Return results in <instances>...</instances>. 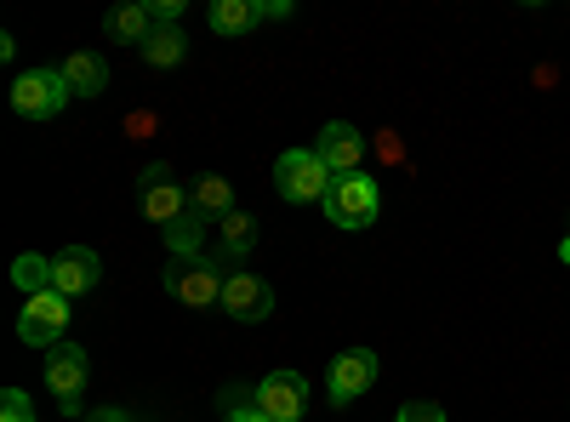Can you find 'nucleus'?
Instances as JSON below:
<instances>
[{
  "label": "nucleus",
  "mask_w": 570,
  "mask_h": 422,
  "mask_svg": "<svg viewBox=\"0 0 570 422\" xmlns=\"http://www.w3.org/2000/svg\"><path fill=\"white\" fill-rule=\"evenodd\" d=\"M137 200H142V217L160 223V228H171V223H177L188 206H195V200L183 195V183L171 177V166H149V171H142V183H137Z\"/></svg>",
  "instance_id": "nucleus-6"
},
{
  "label": "nucleus",
  "mask_w": 570,
  "mask_h": 422,
  "mask_svg": "<svg viewBox=\"0 0 570 422\" xmlns=\"http://www.w3.org/2000/svg\"><path fill=\"white\" fill-rule=\"evenodd\" d=\"M257 411L268 422H297L308 411V383L297 377V371H268V377L257 383Z\"/></svg>",
  "instance_id": "nucleus-10"
},
{
  "label": "nucleus",
  "mask_w": 570,
  "mask_h": 422,
  "mask_svg": "<svg viewBox=\"0 0 570 422\" xmlns=\"http://www.w3.org/2000/svg\"><path fill=\"white\" fill-rule=\"evenodd\" d=\"M63 325H69V297L40 292V297H29L23 314H18V337H23L29 349H58V343H63Z\"/></svg>",
  "instance_id": "nucleus-5"
},
{
  "label": "nucleus",
  "mask_w": 570,
  "mask_h": 422,
  "mask_svg": "<svg viewBox=\"0 0 570 422\" xmlns=\"http://www.w3.org/2000/svg\"><path fill=\"white\" fill-rule=\"evenodd\" d=\"M371 383H376V354H371V349H348V354L331 360V371H325L331 405H354Z\"/></svg>",
  "instance_id": "nucleus-9"
},
{
  "label": "nucleus",
  "mask_w": 570,
  "mask_h": 422,
  "mask_svg": "<svg viewBox=\"0 0 570 422\" xmlns=\"http://www.w3.org/2000/svg\"><path fill=\"white\" fill-rule=\"evenodd\" d=\"M314 155L331 166V177H348V171H360V160H365V137H360L348 120H331V126L314 137Z\"/></svg>",
  "instance_id": "nucleus-11"
},
{
  "label": "nucleus",
  "mask_w": 570,
  "mask_h": 422,
  "mask_svg": "<svg viewBox=\"0 0 570 422\" xmlns=\"http://www.w3.org/2000/svg\"><path fill=\"white\" fill-rule=\"evenodd\" d=\"M223 286H228V274L206 252L200 257H171V268H166V297L183 303V308H217Z\"/></svg>",
  "instance_id": "nucleus-1"
},
{
  "label": "nucleus",
  "mask_w": 570,
  "mask_h": 422,
  "mask_svg": "<svg viewBox=\"0 0 570 422\" xmlns=\"http://www.w3.org/2000/svg\"><path fill=\"white\" fill-rule=\"evenodd\" d=\"M46 389L58 394V405H63L69 416H80V389H86V349H80V343L46 349Z\"/></svg>",
  "instance_id": "nucleus-7"
},
{
  "label": "nucleus",
  "mask_w": 570,
  "mask_h": 422,
  "mask_svg": "<svg viewBox=\"0 0 570 422\" xmlns=\"http://www.w3.org/2000/svg\"><path fill=\"white\" fill-rule=\"evenodd\" d=\"M559 257H564V263H570V234H564V246H559Z\"/></svg>",
  "instance_id": "nucleus-27"
},
{
  "label": "nucleus",
  "mask_w": 570,
  "mask_h": 422,
  "mask_svg": "<svg viewBox=\"0 0 570 422\" xmlns=\"http://www.w3.org/2000/svg\"><path fill=\"white\" fill-rule=\"evenodd\" d=\"M183 52H188V40H183V29H177V23H171V29H155L149 40H142V58H149L155 69L183 63Z\"/></svg>",
  "instance_id": "nucleus-19"
},
{
  "label": "nucleus",
  "mask_w": 570,
  "mask_h": 422,
  "mask_svg": "<svg viewBox=\"0 0 570 422\" xmlns=\"http://www.w3.org/2000/svg\"><path fill=\"white\" fill-rule=\"evenodd\" d=\"M104 35L115 40V46H142L155 35V18H149V7H115L109 18H104Z\"/></svg>",
  "instance_id": "nucleus-15"
},
{
  "label": "nucleus",
  "mask_w": 570,
  "mask_h": 422,
  "mask_svg": "<svg viewBox=\"0 0 570 422\" xmlns=\"http://www.w3.org/2000/svg\"><path fill=\"white\" fill-rule=\"evenodd\" d=\"M63 80H69V91H80V98H98V91L109 86V63L98 52H69L63 58Z\"/></svg>",
  "instance_id": "nucleus-14"
},
{
  "label": "nucleus",
  "mask_w": 570,
  "mask_h": 422,
  "mask_svg": "<svg viewBox=\"0 0 570 422\" xmlns=\"http://www.w3.org/2000/svg\"><path fill=\"white\" fill-rule=\"evenodd\" d=\"M188 200H195V212H200V217H212V223H223L228 212H240V206H234L228 177H217V171H212V177H200V183H195V195H188Z\"/></svg>",
  "instance_id": "nucleus-17"
},
{
  "label": "nucleus",
  "mask_w": 570,
  "mask_h": 422,
  "mask_svg": "<svg viewBox=\"0 0 570 422\" xmlns=\"http://www.w3.org/2000/svg\"><path fill=\"white\" fill-rule=\"evenodd\" d=\"M223 422H268L257 411V389H223Z\"/></svg>",
  "instance_id": "nucleus-21"
},
{
  "label": "nucleus",
  "mask_w": 570,
  "mask_h": 422,
  "mask_svg": "<svg viewBox=\"0 0 570 422\" xmlns=\"http://www.w3.org/2000/svg\"><path fill=\"white\" fill-rule=\"evenodd\" d=\"M223 314L240 320V325H257L274 314V292L263 274H246V268H228V286H223Z\"/></svg>",
  "instance_id": "nucleus-8"
},
{
  "label": "nucleus",
  "mask_w": 570,
  "mask_h": 422,
  "mask_svg": "<svg viewBox=\"0 0 570 422\" xmlns=\"http://www.w3.org/2000/svg\"><path fill=\"white\" fill-rule=\"evenodd\" d=\"M0 422H35V405H29L23 389H7V394H0Z\"/></svg>",
  "instance_id": "nucleus-22"
},
{
  "label": "nucleus",
  "mask_w": 570,
  "mask_h": 422,
  "mask_svg": "<svg viewBox=\"0 0 570 422\" xmlns=\"http://www.w3.org/2000/svg\"><path fill=\"white\" fill-rule=\"evenodd\" d=\"M257 23V0H212V29L217 35H246Z\"/></svg>",
  "instance_id": "nucleus-18"
},
{
  "label": "nucleus",
  "mask_w": 570,
  "mask_h": 422,
  "mask_svg": "<svg viewBox=\"0 0 570 422\" xmlns=\"http://www.w3.org/2000/svg\"><path fill=\"white\" fill-rule=\"evenodd\" d=\"M206 234H212V217H200L195 206H188V212H183V217L166 228V246H171V257H200Z\"/></svg>",
  "instance_id": "nucleus-16"
},
{
  "label": "nucleus",
  "mask_w": 570,
  "mask_h": 422,
  "mask_svg": "<svg viewBox=\"0 0 570 422\" xmlns=\"http://www.w3.org/2000/svg\"><path fill=\"white\" fill-rule=\"evenodd\" d=\"M212 241H217V263H246L257 246V223L246 212H228L223 223H212Z\"/></svg>",
  "instance_id": "nucleus-13"
},
{
  "label": "nucleus",
  "mask_w": 570,
  "mask_h": 422,
  "mask_svg": "<svg viewBox=\"0 0 570 422\" xmlns=\"http://www.w3.org/2000/svg\"><path fill=\"white\" fill-rule=\"evenodd\" d=\"M257 18H292V0H268V7H257Z\"/></svg>",
  "instance_id": "nucleus-25"
},
{
  "label": "nucleus",
  "mask_w": 570,
  "mask_h": 422,
  "mask_svg": "<svg viewBox=\"0 0 570 422\" xmlns=\"http://www.w3.org/2000/svg\"><path fill=\"white\" fill-rule=\"evenodd\" d=\"M155 131V109H131L126 115V137H149Z\"/></svg>",
  "instance_id": "nucleus-24"
},
{
  "label": "nucleus",
  "mask_w": 570,
  "mask_h": 422,
  "mask_svg": "<svg viewBox=\"0 0 570 422\" xmlns=\"http://www.w3.org/2000/svg\"><path fill=\"white\" fill-rule=\"evenodd\" d=\"M12 279L29 292V297H40V292H52V257H40V252H23L18 263H12Z\"/></svg>",
  "instance_id": "nucleus-20"
},
{
  "label": "nucleus",
  "mask_w": 570,
  "mask_h": 422,
  "mask_svg": "<svg viewBox=\"0 0 570 422\" xmlns=\"http://www.w3.org/2000/svg\"><path fill=\"white\" fill-rule=\"evenodd\" d=\"M394 422H445V411H440V405H428V400H416V405H400Z\"/></svg>",
  "instance_id": "nucleus-23"
},
{
  "label": "nucleus",
  "mask_w": 570,
  "mask_h": 422,
  "mask_svg": "<svg viewBox=\"0 0 570 422\" xmlns=\"http://www.w3.org/2000/svg\"><path fill=\"white\" fill-rule=\"evenodd\" d=\"M98 279H104L98 252L69 246V252H58V257H52V292H58V297H86L91 286H98Z\"/></svg>",
  "instance_id": "nucleus-12"
},
{
  "label": "nucleus",
  "mask_w": 570,
  "mask_h": 422,
  "mask_svg": "<svg viewBox=\"0 0 570 422\" xmlns=\"http://www.w3.org/2000/svg\"><path fill=\"white\" fill-rule=\"evenodd\" d=\"M86 422H131V416H126V411H91Z\"/></svg>",
  "instance_id": "nucleus-26"
},
{
  "label": "nucleus",
  "mask_w": 570,
  "mask_h": 422,
  "mask_svg": "<svg viewBox=\"0 0 570 422\" xmlns=\"http://www.w3.org/2000/svg\"><path fill=\"white\" fill-rule=\"evenodd\" d=\"M331 183H337V177H331V166L314 149H285L274 160V189H279V200H292V206H308V200L325 206Z\"/></svg>",
  "instance_id": "nucleus-2"
},
{
  "label": "nucleus",
  "mask_w": 570,
  "mask_h": 422,
  "mask_svg": "<svg viewBox=\"0 0 570 422\" xmlns=\"http://www.w3.org/2000/svg\"><path fill=\"white\" fill-rule=\"evenodd\" d=\"M376 183L365 177V171H348V177H337L331 183V195H325V217H331V228H371L376 223Z\"/></svg>",
  "instance_id": "nucleus-3"
},
{
  "label": "nucleus",
  "mask_w": 570,
  "mask_h": 422,
  "mask_svg": "<svg viewBox=\"0 0 570 422\" xmlns=\"http://www.w3.org/2000/svg\"><path fill=\"white\" fill-rule=\"evenodd\" d=\"M69 98H75V91H69L63 69H29V75H18V86H12V109H18L23 120H52Z\"/></svg>",
  "instance_id": "nucleus-4"
}]
</instances>
